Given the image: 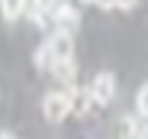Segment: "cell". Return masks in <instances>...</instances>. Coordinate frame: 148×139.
<instances>
[{"label":"cell","mask_w":148,"mask_h":139,"mask_svg":"<svg viewBox=\"0 0 148 139\" xmlns=\"http://www.w3.org/2000/svg\"><path fill=\"white\" fill-rule=\"evenodd\" d=\"M53 24H56V33H68V36H71L74 30L80 27V15H77L68 3H62V6L53 12Z\"/></svg>","instance_id":"cell-4"},{"label":"cell","mask_w":148,"mask_h":139,"mask_svg":"<svg viewBox=\"0 0 148 139\" xmlns=\"http://www.w3.org/2000/svg\"><path fill=\"white\" fill-rule=\"evenodd\" d=\"M98 6H101V9H116L119 0H98Z\"/></svg>","instance_id":"cell-11"},{"label":"cell","mask_w":148,"mask_h":139,"mask_svg":"<svg viewBox=\"0 0 148 139\" xmlns=\"http://www.w3.org/2000/svg\"><path fill=\"white\" fill-rule=\"evenodd\" d=\"M136 110H139V116L148 118V83H142V89L136 92Z\"/></svg>","instance_id":"cell-10"},{"label":"cell","mask_w":148,"mask_h":139,"mask_svg":"<svg viewBox=\"0 0 148 139\" xmlns=\"http://www.w3.org/2000/svg\"><path fill=\"white\" fill-rule=\"evenodd\" d=\"M36 68H42V71L45 68H53V53H51V45H47V42L36 50Z\"/></svg>","instance_id":"cell-9"},{"label":"cell","mask_w":148,"mask_h":139,"mask_svg":"<svg viewBox=\"0 0 148 139\" xmlns=\"http://www.w3.org/2000/svg\"><path fill=\"white\" fill-rule=\"evenodd\" d=\"M42 3H47V0H42Z\"/></svg>","instance_id":"cell-15"},{"label":"cell","mask_w":148,"mask_h":139,"mask_svg":"<svg viewBox=\"0 0 148 139\" xmlns=\"http://www.w3.org/2000/svg\"><path fill=\"white\" fill-rule=\"evenodd\" d=\"M0 139H15V136H12V133H0Z\"/></svg>","instance_id":"cell-13"},{"label":"cell","mask_w":148,"mask_h":139,"mask_svg":"<svg viewBox=\"0 0 148 139\" xmlns=\"http://www.w3.org/2000/svg\"><path fill=\"white\" fill-rule=\"evenodd\" d=\"M68 98H71V112H77V116H86L95 104V98L89 89H80V86H68Z\"/></svg>","instance_id":"cell-5"},{"label":"cell","mask_w":148,"mask_h":139,"mask_svg":"<svg viewBox=\"0 0 148 139\" xmlns=\"http://www.w3.org/2000/svg\"><path fill=\"white\" fill-rule=\"evenodd\" d=\"M89 92L95 98V104H110L113 95H116V77L110 71H98L95 80H92V86H89Z\"/></svg>","instance_id":"cell-2"},{"label":"cell","mask_w":148,"mask_h":139,"mask_svg":"<svg viewBox=\"0 0 148 139\" xmlns=\"http://www.w3.org/2000/svg\"><path fill=\"white\" fill-rule=\"evenodd\" d=\"M83 3H98V0H83Z\"/></svg>","instance_id":"cell-14"},{"label":"cell","mask_w":148,"mask_h":139,"mask_svg":"<svg viewBox=\"0 0 148 139\" xmlns=\"http://www.w3.org/2000/svg\"><path fill=\"white\" fill-rule=\"evenodd\" d=\"M53 74L62 83H68V86H74V77H77V62L74 59H65V62H53V68H51Z\"/></svg>","instance_id":"cell-6"},{"label":"cell","mask_w":148,"mask_h":139,"mask_svg":"<svg viewBox=\"0 0 148 139\" xmlns=\"http://www.w3.org/2000/svg\"><path fill=\"white\" fill-rule=\"evenodd\" d=\"M133 3H136V0H119V6H121V9H130Z\"/></svg>","instance_id":"cell-12"},{"label":"cell","mask_w":148,"mask_h":139,"mask_svg":"<svg viewBox=\"0 0 148 139\" xmlns=\"http://www.w3.org/2000/svg\"><path fill=\"white\" fill-rule=\"evenodd\" d=\"M0 12L6 21H15L27 12V0H0Z\"/></svg>","instance_id":"cell-7"},{"label":"cell","mask_w":148,"mask_h":139,"mask_svg":"<svg viewBox=\"0 0 148 139\" xmlns=\"http://www.w3.org/2000/svg\"><path fill=\"white\" fill-rule=\"evenodd\" d=\"M42 112L51 124H59L68 112H71V98L68 92H47L45 101H42Z\"/></svg>","instance_id":"cell-1"},{"label":"cell","mask_w":148,"mask_h":139,"mask_svg":"<svg viewBox=\"0 0 148 139\" xmlns=\"http://www.w3.org/2000/svg\"><path fill=\"white\" fill-rule=\"evenodd\" d=\"M119 127H121V139H148L142 127H136V121H133L130 116H125L119 121Z\"/></svg>","instance_id":"cell-8"},{"label":"cell","mask_w":148,"mask_h":139,"mask_svg":"<svg viewBox=\"0 0 148 139\" xmlns=\"http://www.w3.org/2000/svg\"><path fill=\"white\" fill-rule=\"evenodd\" d=\"M51 53H53V62H65V59H74V39L68 33H53L51 39Z\"/></svg>","instance_id":"cell-3"}]
</instances>
